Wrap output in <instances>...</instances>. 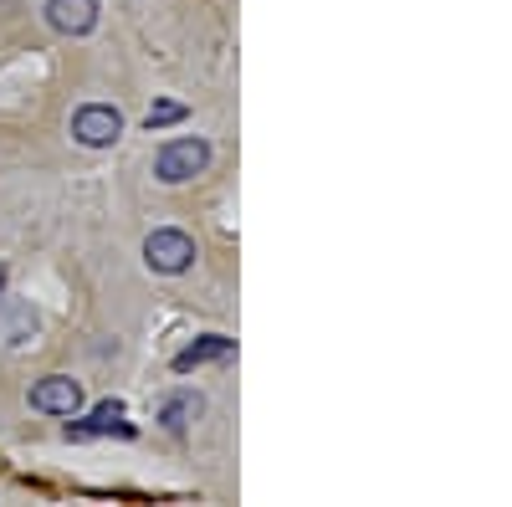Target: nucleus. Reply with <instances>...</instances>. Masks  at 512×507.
Returning <instances> with one entry per match:
<instances>
[{"instance_id": "nucleus-7", "label": "nucleus", "mask_w": 512, "mask_h": 507, "mask_svg": "<svg viewBox=\"0 0 512 507\" xmlns=\"http://www.w3.org/2000/svg\"><path fill=\"white\" fill-rule=\"evenodd\" d=\"M231 354H236L231 338L205 333L200 344H190V349H180V354H175V369H180V374H190V369H200V364H216V359H231Z\"/></svg>"}, {"instance_id": "nucleus-1", "label": "nucleus", "mask_w": 512, "mask_h": 507, "mask_svg": "<svg viewBox=\"0 0 512 507\" xmlns=\"http://www.w3.org/2000/svg\"><path fill=\"white\" fill-rule=\"evenodd\" d=\"M205 164H210V144H205V139H175V144L159 149L154 175H159L164 185H185V180L205 175Z\"/></svg>"}, {"instance_id": "nucleus-8", "label": "nucleus", "mask_w": 512, "mask_h": 507, "mask_svg": "<svg viewBox=\"0 0 512 507\" xmlns=\"http://www.w3.org/2000/svg\"><path fill=\"white\" fill-rule=\"evenodd\" d=\"M200 410H205V405H200V395H175V400H164L159 420H164L169 431H185V426H190V420H195Z\"/></svg>"}, {"instance_id": "nucleus-3", "label": "nucleus", "mask_w": 512, "mask_h": 507, "mask_svg": "<svg viewBox=\"0 0 512 507\" xmlns=\"http://www.w3.org/2000/svg\"><path fill=\"white\" fill-rule=\"evenodd\" d=\"M144 262H149L154 272H164V277H175V272H185V267L195 262V241H190L185 231H154V236L144 241Z\"/></svg>"}, {"instance_id": "nucleus-9", "label": "nucleus", "mask_w": 512, "mask_h": 507, "mask_svg": "<svg viewBox=\"0 0 512 507\" xmlns=\"http://www.w3.org/2000/svg\"><path fill=\"white\" fill-rule=\"evenodd\" d=\"M180 118H185V103H169V98H164V103L149 108L144 123H149V129H169V123H180Z\"/></svg>"}, {"instance_id": "nucleus-2", "label": "nucleus", "mask_w": 512, "mask_h": 507, "mask_svg": "<svg viewBox=\"0 0 512 507\" xmlns=\"http://www.w3.org/2000/svg\"><path fill=\"white\" fill-rule=\"evenodd\" d=\"M118 134H123V113L108 108V103H88V108H77V113H72V139H77V144L108 149Z\"/></svg>"}, {"instance_id": "nucleus-10", "label": "nucleus", "mask_w": 512, "mask_h": 507, "mask_svg": "<svg viewBox=\"0 0 512 507\" xmlns=\"http://www.w3.org/2000/svg\"><path fill=\"white\" fill-rule=\"evenodd\" d=\"M0 292H6V267H0Z\"/></svg>"}, {"instance_id": "nucleus-4", "label": "nucleus", "mask_w": 512, "mask_h": 507, "mask_svg": "<svg viewBox=\"0 0 512 507\" xmlns=\"http://www.w3.org/2000/svg\"><path fill=\"white\" fill-rule=\"evenodd\" d=\"M77 405H82V390L67 374H47L41 385H31V410L41 415H77Z\"/></svg>"}, {"instance_id": "nucleus-5", "label": "nucleus", "mask_w": 512, "mask_h": 507, "mask_svg": "<svg viewBox=\"0 0 512 507\" xmlns=\"http://www.w3.org/2000/svg\"><path fill=\"white\" fill-rule=\"evenodd\" d=\"M47 21L62 36H88L98 26V0H47Z\"/></svg>"}, {"instance_id": "nucleus-6", "label": "nucleus", "mask_w": 512, "mask_h": 507, "mask_svg": "<svg viewBox=\"0 0 512 507\" xmlns=\"http://www.w3.org/2000/svg\"><path fill=\"white\" fill-rule=\"evenodd\" d=\"M67 436H72V441H88V436H134V426L123 420V405H118V400H108V405H98L88 420L67 426Z\"/></svg>"}]
</instances>
